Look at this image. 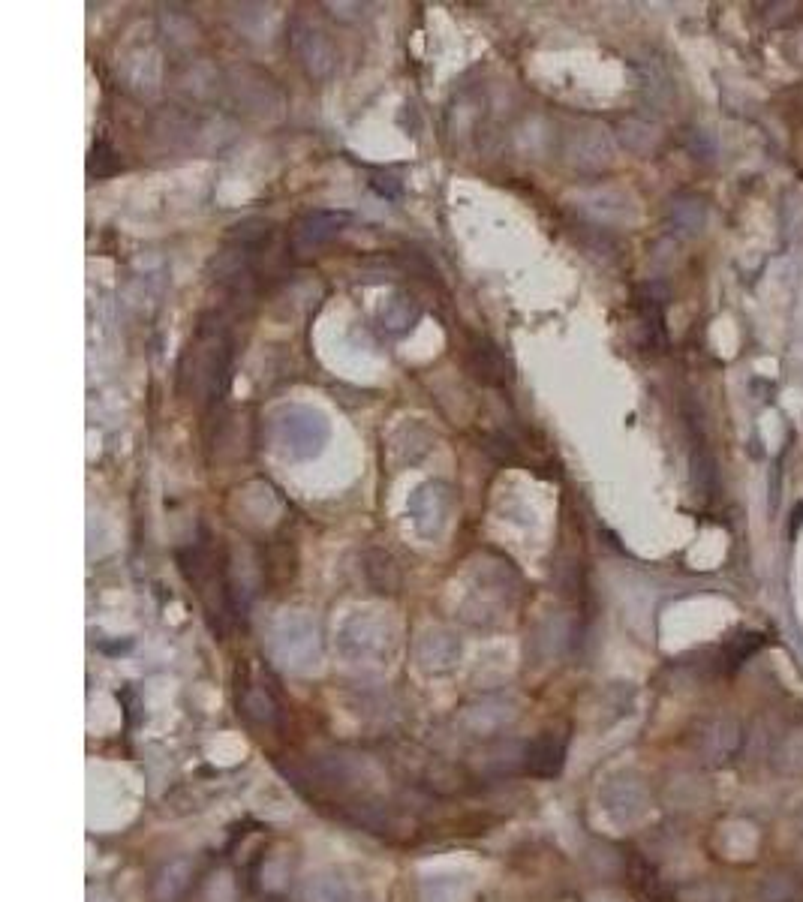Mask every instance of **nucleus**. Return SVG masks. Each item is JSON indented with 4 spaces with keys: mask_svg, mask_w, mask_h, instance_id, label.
<instances>
[{
    "mask_svg": "<svg viewBox=\"0 0 803 902\" xmlns=\"http://www.w3.org/2000/svg\"><path fill=\"white\" fill-rule=\"evenodd\" d=\"M232 331L223 316H205L181 358L178 391L199 406H211L229 385Z\"/></svg>",
    "mask_w": 803,
    "mask_h": 902,
    "instance_id": "obj_1",
    "label": "nucleus"
},
{
    "mask_svg": "<svg viewBox=\"0 0 803 902\" xmlns=\"http://www.w3.org/2000/svg\"><path fill=\"white\" fill-rule=\"evenodd\" d=\"M178 566H181V575L187 578V584L202 599L211 626L223 635L226 623L232 620V590H229L223 563L214 560V551L205 542H196V545L178 551Z\"/></svg>",
    "mask_w": 803,
    "mask_h": 902,
    "instance_id": "obj_2",
    "label": "nucleus"
},
{
    "mask_svg": "<svg viewBox=\"0 0 803 902\" xmlns=\"http://www.w3.org/2000/svg\"><path fill=\"white\" fill-rule=\"evenodd\" d=\"M346 220H349V214H343V211H307V214H301L292 226V235H289L292 253L307 256V253L319 250L322 244H328L346 226Z\"/></svg>",
    "mask_w": 803,
    "mask_h": 902,
    "instance_id": "obj_3",
    "label": "nucleus"
},
{
    "mask_svg": "<svg viewBox=\"0 0 803 902\" xmlns=\"http://www.w3.org/2000/svg\"><path fill=\"white\" fill-rule=\"evenodd\" d=\"M467 367L482 385H506L512 379V361L503 355V349L485 337H473L467 349Z\"/></svg>",
    "mask_w": 803,
    "mask_h": 902,
    "instance_id": "obj_4",
    "label": "nucleus"
},
{
    "mask_svg": "<svg viewBox=\"0 0 803 902\" xmlns=\"http://www.w3.org/2000/svg\"><path fill=\"white\" fill-rule=\"evenodd\" d=\"M569 734L563 731H545L524 749V770L533 776H557L566 761Z\"/></svg>",
    "mask_w": 803,
    "mask_h": 902,
    "instance_id": "obj_5",
    "label": "nucleus"
},
{
    "mask_svg": "<svg viewBox=\"0 0 803 902\" xmlns=\"http://www.w3.org/2000/svg\"><path fill=\"white\" fill-rule=\"evenodd\" d=\"M190 875H193V869H190L187 860H172V863L157 875V881H154V896H157L160 902H175V899L190 887Z\"/></svg>",
    "mask_w": 803,
    "mask_h": 902,
    "instance_id": "obj_6",
    "label": "nucleus"
},
{
    "mask_svg": "<svg viewBox=\"0 0 803 902\" xmlns=\"http://www.w3.org/2000/svg\"><path fill=\"white\" fill-rule=\"evenodd\" d=\"M238 704H241V713L256 725H274L277 722V701L259 686H244Z\"/></svg>",
    "mask_w": 803,
    "mask_h": 902,
    "instance_id": "obj_7",
    "label": "nucleus"
},
{
    "mask_svg": "<svg viewBox=\"0 0 803 902\" xmlns=\"http://www.w3.org/2000/svg\"><path fill=\"white\" fill-rule=\"evenodd\" d=\"M629 875H632V887H635L641 896H647V899H662V884H659V875L653 872L650 863H644L641 857H632Z\"/></svg>",
    "mask_w": 803,
    "mask_h": 902,
    "instance_id": "obj_8",
    "label": "nucleus"
},
{
    "mask_svg": "<svg viewBox=\"0 0 803 902\" xmlns=\"http://www.w3.org/2000/svg\"><path fill=\"white\" fill-rule=\"evenodd\" d=\"M121 169V160H118V154L112 151V145L109 142H94V148H91V160H88V172H91V178H109V175H115Z\"/></svg>",
    "mask_w": 803,
    "mask_h": 902,
    "instance_id": "obj_9",
    "label": "nucleus"
},
{
    "mask_svg": "<svg viewBox=\"0 0 803 902\" xmlns=\"http://www.w3.org/2000/svg\"><path fill=\"white\" fill-rule=\"evenodd\" d=\"M482 448L488 451V455H494L497 461H509V464L518 461V445H515V439L506 436V433H491V436H485Z\"/></svg>",
    "mask_w": 803,
    "mask_h": 902,
    "instance_id": "obj_10",
    "label": "nucleus"
},
{
    "mask_svg": "<svg viewBox=\"0 0 803 902\" xmlns=\"http://www.w3.org/2000/svg\"><path fill=\"white\" fill-rule=\"evenodd\" d=\"M307 899L310 902H349V893H346L343 884H337L334 878H328V881L310 884L307 887Z\"/></svg>",
    "mask_w": 803,
    "mask_h": 902,
    "instance_id": "obj_11",
    "label": "nucleus"
},
{
    "mask_svg": "<svg viewBox=\"0 0 803 902\" xmlns=\"http://www.w3.org/2000/svg\"><path fill=\"white\" fill-rule=\"evenodd\" d=\"M391 181H394V178H388V175H376V178H373V181H370V184H373V187H376V190H379V193H382V196H388V199H394V196H397V193H400V187H394V184H391Z\"/></svg>",
    "mask_w": 803,
    "mask_h": 902,
    "instance_id": "obj_12",
    "label": "nucleus"
},
{
    "mask_svg": "<svg viewBox=\"0 0 803 902\" xmlns=\"http://www.w3.org/2000/svg\"><path fill=\"white\" fill-rule=\"evenodd\" d=\"M271 902H277V899H271Z\"/></svg>",
    "mask_w": 803,
    "mask_h": 902,
    "instance_id": "obj_13",
    "label": "nucleus"
}]
</instances>
